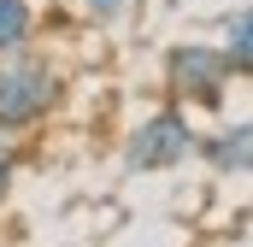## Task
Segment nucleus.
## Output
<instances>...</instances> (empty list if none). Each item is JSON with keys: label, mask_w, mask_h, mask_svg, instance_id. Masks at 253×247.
<instances>
[{"label": "nucleus", "mask_w": 253, "mask_h": 247, "mask_svg": "<svg viewBox=\"0 0 253 247\" xmlns=\"http://www.w3.org/2000/svg\"><path fill=\"white\" fill-rule=\"evenodd\" d=\"M65 106V71L36 47L0 53V129L24 135Z\"/></svg>", "instance_id": "obj_1"}, {"label": "nucleus", "mask_w": 253, "mask_h": 247, "mask_svg": "<svg viewBox=\"0 0 253 247\" xmlns=\"http://www.w3.org/2000/svg\"><path fill=\"white\" fill-rule=\"evenodd\" d=\"M194 147H200V135H194L189 124V106H159V112H147V118L135 124L124 135V171L129 177H159V171H177V165H189Z\"/></svg>", "instance_id": "obj_2"}, {"label": "nucleus", "mask_w": 253, "mask_h": 247, "mask_svg": "<svg viewBox=\"0 0 253 247\" xmlns=\"http://www.w3.org/2000/svg\"><path fill=\"white\" fill-rule=\"evenodd\" d=\"M230 82H236V65L224 53V41H177V47L165 53V88H171V100L189 106V112L194 106H200V112L224 106Z\"/></svg>", "instance_id": "obj_3"}, {"label": "nucleus", "mask_w": 253, "mask_h": 247, "mask_svg": "<svg viewBox=\"0 0 253 247\" xmlns=\"http://www.w3.org/2000/svg\"><path fill=\"white\" fill-rule=\"evenodd\" d=\"M194 153H200L218 177H253V118L230 124V129H218V135H206Z\"/></svg>", "instance_id": "obj_4"}, {"label": "nucleus", "mask_w": 253, "mask_h": 247, "mask_svg": "<svg viewBox=\"0 0 253 247\" xmlns=\"http://www.w3.org/2000/svg\"><path fill=\"white\" fill-rule=\"evenodd\" d=\"M36 41V6L30 0H0V53Z\"/></svg>", "instance_id": "obj_5"}, {"label": "nucleus", "mask_w": 253, "mask_h": 247, "mask_svg": "<svg viewBox=\"0 0 253 247\" xmlns=\"http://www.w3.org/2000/svg\"><path fill=\"white\" fill-rule=\"evenodd\" d=\"M224 53L236 65V77H253V6H242V12L224 24Z\"/></svg>", "instance_id": "obj_6"}, {"label": "nucleus", "mask_w": 253, "mask_h": 247, "mask_svg": "<svg viewBox=\"0 0 253 247\" xmlns=\"http://www.w3.org/2000/svg\"><path fill=\"white\" fill-rule=\"evenodd\" d=\"M18 165H24V147H18L12 129H0V200L12 194V183H18Z\"/></svg>", "instance_id": "obj_7"}, {"label": "nucleus", "mask_w": 253, "mask_h": 247, "mask_svg": "<svg viewBox=\"0 0 253 247\" xmlns=\"http://www.w3.org/2000/svg\"><path fill=\"white\" fill-rule=\"evenodd\" d=\"M83 6H88L94 24H118V18H124V0H83Z\"/></svg>", "instance_id": "obj_8"}]
</instances>
